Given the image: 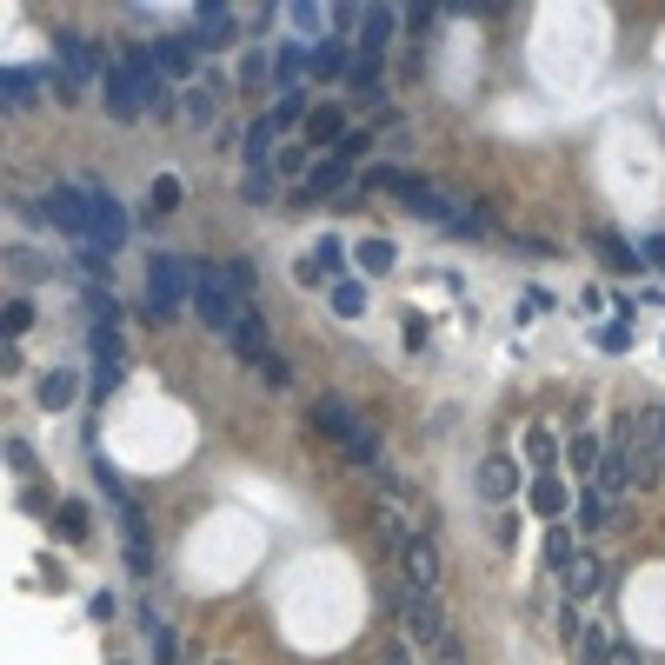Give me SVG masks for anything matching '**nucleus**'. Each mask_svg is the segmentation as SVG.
<instances>
[{
	"label": "nucleus",
	"instance_id": "nucleus-14",
	"mask_svg": "<svg viewBox=\"0 0 665 665\" xmlns=\"http://www.w3.org/2000/svg\"><path fill=\"white\" fill-rule=\"evenodd\" d=\"M93 240L107 253H120V240H127V213H120V200L107 187H93Z\"/></svg>",
	"mask_w": 665,
	"mask_h": 665
},
{
	"label": "nucleus",
	"instance_id": "nucleus-54",
	"mask_svg": "<svg viewBox=\"0 0 665 665\" xmlns=\"http://www.w3.org/2000/svg\"><path fill=\"white\" fill-rule=\"evenodd\" d=\"M386 665H420V659H413V646H386Z\"/></svg>",
	"mask_w": 665,
	"mask_h": 665
},
{
	"label": "nucleus",
	"instance_id": "nucleus-27",
	"mask_svg": "<svg viewBox=\"0 0 665 665\" xmlns=\"http://www.w3.org/2000/svg\"><path fill=\"white\" fill-rule=\"evenodd\" d=\"M73 393H80V380H73L67 366H53V373L40 380V406H47V413H60V406H73Z\"/></svg>",
	"mask_w": 665,
	"mask_h": 665
},
{
	"label": "nucleus",
	"instance_id": "nucleus-38",
	"mask_svg": "<svg viewBox=\"0 0 665 665\" xmlns=\"http://www.w3.org/2000/svg\"><path fill=\"white\" fill-rule=\"evenodd\" d=\"M93 360L120 373V333H113V326H93Z\"/></svg>",
	"mask_w": 665,
	"mask_h": 665
},
{
	"label": "nucleus",
	"instance_id": "nucleus-9",
	"mask_svg": "<svg viewBox=\"0 0 665 665\" xmlns=\"http://www.w3.org/2000/svg\"><path fill=\"white\" fill-rule=\"evenodd\" d=\"M233 33H240V13H233V7H200V13H193V47H200V53L233 47Z\"/></svg>",
	"mask_w": 665,
	"mask_h": 665
},
{
	"label": "nucleus",
	"instance_id": "nucleus-37",
	"mask_svg": "<svg viewBox=\"0 0 665 665\" xmlns=\"http://www.w3.org/2000/svg\"><path fill=\"white\" fill-rule=\"evenodd\" d=\"M313 260H320V273H326V280H333V286H340V260H346V246H340V240H333V233H326V240H320V246H313Z\"/></svg>",
	"mask_w": 665,
	"mask_h": 665
},
{
	"label": "nucleus",
	"instance_id": "nucleus-10",
	"mask_svg": "<svg viewBox=\"0 0 665 665\" xmlns=\"http://www.w3.org/2000/svg\"><path fill=\"white\" fill-rule=\"evenodd\" d=\"M220 100H226V73H200V80H187V100H180V113H187L193 127H213Z\"/></svg>",
	"mask_w": 665,
	"mask_h": 665
},
{
	"label": "nucleus",
	"instance_id": "nucleus-20",
	"mask_svg": "<svg viewBox=\"0 0 665 665\" xmlns=\"http://www.w3.org/2000/svg\"><path fill=\"white\" fill-rule=\"evenodd\" d=\"M573 526H580V533H606V526H613V500H606L599 486H580V500H573Z\"/></svg>",
	"mask_w": 665,
	"mask_h": 665
},
{
	"label": "nucleus",
	"instance_id": "nucleus-41",
	"mask_svg": "<svg viewBox=\"0 0 665 665\" xmlns=\"http://www.w3.org/2000/svg\"><path fill=\"white\" fill-rule=\"evenodd\" d=\"M7 266H13L20 280H40V273H47V260H33V246H13V253H7Z\"/></svg>",
	"mask_w": 665,
	"mask_h": 665
},
{
	"label": "nucleus",
	"instance_id": "nucleus-28",
	"mask_svg": "<svg viewBox=\"0 0 665 665\" xmlns=\"http://www.w3.org/2000/svg\"><path fill=\"white\" fill-rule=\"evenodd\" d=\"M346 87H353L360 100H380V53H360V60L346 67Z\"/></svg>",
	"mask_w": 665,
	"mask_h": 665
},
{
	"label": "nucleus",
	"instance_id": "nucleus-49",
	"mask_svg": "<svg viewBox=\"0 0 665 665\" xmlns=\"http://www.w3.org/2000/svg\"><path fill=\"white\" fill-rule=\"evenodd\" d=\"M293 280H300V286H320V280H326V273H320V260H313V253H306V260H300V266H293Z\"/></svg>",
	"mask_w": 665,
	"mask_h": 665
},
{
	"label": "nucleus",
	"instance_id": "nucleus-40",
	"mask_svg": "<svg viewBox=\"0 0 665 665\" xmlns=\"http://www.w3.org/2000/svg\"><path fill=\"white\" fill-rule=\"evenodd\" d=\"M60 540H87V506H80V500L60 506Z\"/></svg>",
	"mask_w": 665,
	"mask_h": 665
},
{
	"label": "nucleus",
	"instance_id": "nucleus-42",
	"mask_svg": "<svg viewBox=\"0 0 665 665\" xmlns=\"http://www.w3.org/2000/svg\"><path fill=\"white\" fill-rule=\"evenodd\" d=\"M73 253H80V266H87V273H107V266H113V253H107L100 240H87V246H73Z\"/></svg>",
	"mask_w": 665,
	"mask_h": 665
},
{
	"label": "nucleus",
	"instance_id": "nucleus-16",
	"mask_svg": "<svg viewBox=\"0 0 665 665\" xmlns=\"http://www.w3.org/2000/svg\"><path fill=\"white\" fill-rule=\"evenodd\" d=\"M273 147H280V127H273V120H253V127H246V140H240L246 173H273Z\"/></svg>",
	"mask_w": 665,
	"mask_h": 665
},
{
	"label": "nucleus",
	"instance_id": "nucleus-44",
	"mask_svg": "<svg viewBox=\"0 0 665 665\" xmlns=\"http://www.w3.org/2000/svg\"><path fill=\"white\" fill-rule=\"evenodd\" d=\"M599 346H606V353H626V346H633V326H626V320L599 326Z\"/></svg>",
	"mask_w": 665,
	"mask_h": 665
},
{
	"label": "nucleus",
	"instance_id": "nucleus-22",
	"mask_svg": "<svg viewBox=\"0 0 665 665\" xmlns=\"http://www.w3.org/2000/svg\"><path fill=\"white\" fill-rule=\"evenodd\" d=\"M346 133H353V127H346L340 107H313V113H306V147H340Z\"/></svg>",
	"mask_w": 665,
	"mask_h": 665
},
{
	"label": "nucleus",
	"instance_id": "nucleus-32",
	"mask_svg": "<svg viewBox=\"0 0 665 665\" xmlns=\"http://www.w3.org/2000/svg\"><path fill=\"white\" fill-rule=\"evenodd\" d=\"M173 206H180V180H173V173H160V180L147 187V213L160 220V213H173Z\"/></svg>",
	"mask_w": 665,
	"mask_h": 665
},
{
	"label": "nucleus",
	"instance_id": "nucleus-47",
	"mask_svg": "<svg viewBox=\"0 0 665 665\" xmlns=\"http://www.w3.org/2000/svg\"><path fill=\"white\" fill-rule=\"evenodd\" d=\"M540 313H553V293H546V286H533V293L520 300V320H540Z\"/></svg>",
	"mask_w": 665,
	"mask_h": 665
},
{
	"label": "nucleus",
	"instance_id": "nucleus-56",
	"mask_svg": "<svg viewBox=\"0 0 665 665\" xmlns=\"http://www.w3.org/2000/svg\"><path fill=\"white\" fill-rule=\"evenodd\" d=\"M213 665H226V659H213Z\"/></svg>",
	"mask_w": 665,
	"mask_h": 665
},
{
	"label": "nucleus",
	"instance_id": "nucleus-23",
	"mask_svg": "<svg viewBox=\"0 0 665 665\" xmlns=\"http://www.w3.org/2000/svg\"><path fill=\"white\" fill-rule=\"evenodd\" d=\"M566 466L580 473V486H593V480H599V466H606V446H599V433H580V440L566 446Z\"/></svg>",
	"mask_w": 665,
	"mask_h": 665
},
{
	"label": "nucleus",
	"instance_id": "nucleus-11",
	"mask_svg": "<svg viewBox=\"0 0 665 665\" xmlns=\"http://www.w3.org/2000/svg\"><path fill=\"white\" fill-rule=\"evenodd\" d=\"M226 340H233V353H240L246 366H266V360H273V340H266V320H260V306H246V313H240V326H233Z\"/></svg>",
	"mask_w": 665,
	"mask_h": 665
},
{
	"label": "nucleus",
	"instance_id": "nucleus-36",
	"mask_svg": "<svg viewBox=\"0 0 665 665\" xmlns=\"http://www.w3.org/2000/svg\"><path fill=\"white\" fill-rule=\"evenodd\" d=\"M366 153H373V133H366V127H353V133L333 147V160H346V167H353V160H366Z\"/></svg>",
	"mask_w": 665,
	"mask_h": 665
},
{
	"label": "nucleus",
	"instance_id": "nucleus-46",
	"mask_svg": "<svg viewBox=\"0 0 665 665\" xmlns=\"http://www.w3.org/2000/svg\"><path fill=\"white\" fill-rule=\"evenodd\" d=\"M226 280H233L240 300H253V266H246V260H226Z\"/></svg>",
	"mask_w": 665,
	"mask_h": 665
},
{
	"label": "nucleus",
	"instance_id": "nucleus-21",
	"mask_svg": "<svg viewBox=\"0 0 665 665\" xmlns=\"http://www.w3.org/2000/svg\"><path fill=\"white\" fill-rule=\"evenodd\" d=\"M153 53H160V73H167V80H187V73H193V60H200L193 33H173V40H167V47H153ZM193 80H200V73H193Z\"/></svg>",
	"mask_w": 665,
	"mask_h": 665
},
{
	"label": "nucleus",
	"instance_id": "nucleus-48",
	"mask_svg": "<svg viewBox=\"0 0 665 665\" xmlns=\"http://www.w3.org/2000/svg\"><path fill=\"white\" fill-rule=\"evenodd\" d=\"M7 460H13V473H20V480L33 473V446H27V440H7Z\"/></svg>",
	"mask_w": 665,
	"mask_h": 665
},
{
	"label": "nucleus",
	"instance_id": "nucleus-19",
	"mask_svg": "<svg viewBox=\"0 0 665 665\" xmlns=\"http://www.w3.org/2000/svg\"><path fill=\"white\" fill-rule=\"evenodd\" d=\"M353 260H360V273H366V280H380V273H393V266H400V246H393L386 233H366V240L353 246Z\"/></svg>",
	"mask_w": 665,
	"mask_h": 665
},
{
	"label": "nucleus",
	"instance_id": "nucleus-26",
	"mask_svg": "<svg viewBox=\"0 0 665 665\" xmlns=\"http://www.w3.org/2000/svg\"><path fill=\"white\" fill-rule=\"evenodd\" d=\"M580 553H586V546H580V526H573V520L546 533V566H553V573H566V566H573Z\"/></svg>",
	"mask_w": 665,
	"mask_h": 665
},
{
	"label": "nucleus",
	"instance_id": "nucleus-51",
	"mask_svg": "<svg viewBox=\"0 0 665 665\" xmlns=\"http://www.w3.org/2000/svg\"><path fill=\"white\" fill-rule=\"evenodd\" d=\"M260 80H266V60H260V53H253V60H246V67H240V87H260Z\"/></svg>",
	"mask_w": 665,
	"mask_h": 665
},
{
	"label": "nucleus",
	"instance_id": "nucleus-35",
	"mask_svg": "<svg viewBox=\"0 0 665 665\" xmlns=\"http://www.w3.org/2000/svg\"><path fill=\"white\" fill-rule=\"evenodd\" d=\"M300 67H306V53H300V47H280V53H273V73H280V93H286V87H300Z\"/></svg>",
	"mask_w": 665,
	"mask_h": 665
},
{
	"label": "nucleus",
	"instance_id": "nucleus-4",
	"mask_svg": "<svg viewBox=\"0 0 665 665\" xmlns=\"http://www.w3.org/2000/svg\"><path fill=\"white\" fill-rule=\"evenodd\" d=\"M193 280H200V266H187L180 253H153V266H147V313L173 320L180 306H193Z\"/></svg>",
	"mask_w": 665,
	"mask_h": 665
},
{
	"label": "nucleus",
	"instance_id": "nucleus-50",
	"mask_svg": "<svg viewBox=\"0 0 665 665\" xmlns=\"http://www.w3.org/2000/svg\"><path fill=\"white\" fill-rule=\"evenodd\" d=\"M606 665H646V659H639V646H626V639H613V653H606Z\"/></svg>",
	"mask_w": 665,
	"mask_h": 665
},
{
	"label": "nucleus",
	"instance_id": "nucleus-2",
	"mask_svg": "<svg viewBox=\"0 0 665 665\" xmlns=\"http://www.w3.org/2000/svg\"><path fill=\"white\" fill-rule=\"evenodd\" d=\"M393 613H400V633H406V646H413V653H433L440 639H453V633H460V626H453V613H446V599H440V593H420V586H400Z\"/></svg>",
	"mask_w": 665,
	"mask_h": 665
},
{
	"label": "nucleus",
	"instance_id": "nucleus-7",
	"mask_svg": "<svg viewBox=\"0 0 665 665\" xmlns=\"http://www.w3.org/2000/svg\"><path fill=\"white\" fill-rule=\"evenodd\" d=\"M100 100H107V113H113V120L147 113V107H140V80H133V67H127V60H107V73H100Z\"/></svg>",
	"mask_w": 665,
	"mask_h": 665
},
{
	"label": "nucleus",
	"instance_id": "nucleus-24",
	"mask_svg": "<svg viewBox=\"0 0 665 665\" xmlns=\"http://www.w3.org/2000/svg\"><path fill=\"white\" fill-rule=\"evenodd\" d=\"M306 73H320V80H333V73H346V47H340L333 33H320V40L306 47Z\"/></svg>",
	"mask_w": 665,
	"mask_h": 665
},
{
	"label": "nucleus",
	"instance_id": "nucleus-52",
	"mask_svg": "<svg viewBox=\"0 0 665 665\" xmlns=\"http://www.w3.org/2000/svg\"><path fill=\"white\" fill-rule=\"evenodd\" d=\"M280 173H313V160H306V153L293 147V153H280Z\"/></svg>",
	"mask_w": 665,
	"mask_h": 665
},
{
	"label": "nucleus",
	"instance_id": "nucleus-1",
	"mask_svg": "<svg viewBox=\"0 0 665 665\" xmlns=\"http://www.w3.org/2000/svg\"><path fill=\"white\" fill-rule=\"evenodd\" d=\"M360 187H366V193H400V200H406V213H420V220H440V226H453V233H486V213H466V206H453L440 187L413 180L406 167H373Z\"/></svg>",
	"mask_w": 665,
	"mask_h": 665
},
{
	"label": "nucleus",
	"instance_id": "nucleus-33",
	"mask_svg": "<svg viewBox=\"0 0 665 665\" xmlns=\"http://www.w3.org/2000/svg\"><path fill=\"white\" fill-rule=\"evenodd\" d=\"M333 313H340V320H360V313H366V286H360V280H340V286H333Z\"/></svg>",
	"mask_w": 665,
	"mask_h": 665
},
{
	"label": "nucleus",
	"instance_id": "nucleus-17",
	"mask_svg": "<svg viewBox=\"0 0 665 665\" xmlns=\"http://www.w3.org/2000/svg\"><path fill=\"white\" fill-rule=\"evenodd\" d=\"M560 586H566V606H580V599H593V593L606 586V566H599L593 553H580V560L560 573Z\"/></svg>",
	"mask_w": 665,
	"mask_h": 665
},
{
	"label": "nucleus",
	"instance_id": "nucleus-25",
	"mask_svg": "<svg viewBox=\"0 0 665 665\" xmlns=\"http://www.w3.org/2000/svg\"><path fill=\"white\" fill-rule=\"evenodd\" d=\"M346 187H353L346 160H313V173H306V200H320V193H346Z\"/></svg>",
	"mask_w": 665,
	"mask_h": 665
},
{
	"label": "nucleus",
	"instance_id": "nucleus-31",
	"mask_svg": "<svg viewBox=\"0 0 665 665\" xmlns=\"http://www.w3.org/2000/svg\"><path fill=\"white\" fill-rule=\"evenodd\" d=\"M593 246H599V253H606V260H613V266H619V273H633V266H639V260H646V253H633V246H626V240H619V233H606V226H599V233H593Z\"/></svg>",
	"mask_w": 665,
	"mask_h": 665
},
{
	"label": "nucleus",
	"instance_id": "nucleus-12",
	"mask_svg": "<svg viewBox=\"0 0 665 665\" xmlns=\"http://www.w3.org/2000/svg\"><path fill=\"white\" fill-rule=\"evenodd\" d=\"M526 500H533V513H540V520L566 526V513H573V500H580V493H566V480H560V473H540V480L526 486Z\"/></svg>",
	"mask_w": 665,
	"mask_h": 665
},
{
	"label": "nucleus",
	"instance_id": "nucleus-43",
	"mask_svg": "<svg viewBox=\"0 0 665 665\" xmlns=\"http://www.w3.org/2000/svg\"><path fill=\"white\" fill-rule=\"evenodd\" d=\"M27 326H33V306H27V300H7V340H20Z\"/></svg>",
	"mask_w": 665,
	"mask_h": 665
},
{
	"label": "nucleus",
	"instance_id": "nucleus-34",
	"mask_svg": "<svg viewBox=\"0 0 665 665\" xmlns=\"http://www.w3.org/2000/svg\"><path fill=\"white\" fill-rule=\"evenodd\" d=\"M240 193H246V206H273L280 200V173H246Z\"/></svg>",
	"mask_w": 665,
	"mask_h": 665
},
{
	"label": "nucleus",
	"instance_id": "nucleus-30",
	"mask_svg": "<svg viewBox=\"0 0 665 665\" xmlns=\"http://www.w3.org/2000/svg\"><path fill=\"white\" fill-rule=\"evenodd\" d=\"M306 113H313V107H306V87H286V93H280V107H273L266 120L286 133V127H306Z\"/></svg>",
	"mask_w": 665,
	"mask_h": 665
},
{
	"label": "nucleus",
	"instance_id": "nucleus-55",
	"mask_svg": "<svg viewBox=\"0 0 665 665\" xmlns=\"http://www.w3.org/2000/svg\"><path fill=\"white\" fill-rule=\"evenodd\" d=\"M653 420H659V460H665V406H659V413H653Z\"/></svg>",
	"mask_w": 665,
	"mask_h": 665
},
{
	"label": "nucleus",
	"instance_id": "nucleus-29",
	"mask_svg": "<svg viewBox=\"0 0 665 665\" xmlns=\"http://www.w3.org/2000/svg\"><path fill=\"white\" fill-rule=\"evenodd\" d=\"M33 87H40V73L7 67V73H0V107H27V100H33Z\"/></svg>",
	"mask_w": 665,
	"mask_h": 665
},
{
	"label": "nucleus",
	"instance_id": "nucleus-45",
	"mask_svg": "<svg viewBox=\"0 0 665 665\" xmlns=\"http://www.w3.org/2000/svg\"><path fill=\"white\" fill-rule=\"evenodd\" d=\"M286 20H293V27H326L333 13H326V7H306V0H300V7H286Z\"/></svg>",
	"mask_w": 665,
	"mask_h": 665
},
{
	"label": "nucleus",
	"instance_id": "nucleus-8",
	"mask_svg": "<svg viewBox=\"0 0 665 665\" xmlns=\"http://www.w3.org/2000/svg\"><path fill=\"white\" fill-rule=\"evenodd\" d=\"M400 580L420 586V593H440V546H433V533H420V540L400 553Z\"/></svg>",
	"mask_w": 665,
	"mask_h": 665
},
{
	"label": "nucleus",
	"instance_id": "nucleus-53",
	"mask_svg": "<svg viewBox=\"0 0 665 665\" xmlns=\"http://www.w3.org/2000/svg\"><path fill=\"white\" fill-rule=\"evenodd\" d=\"M646 266H659L665 273V240H646Z\"/></svg>",
	"mask_w": 665,
	"mask_h": 665
},
{
	"label": "nucleus",
	"instance_id": "nucleus-13",
	"mask_svg": "<svg viewBox=\"0 0 665 665\" xmlns=\"http://www.w3.org/2000/svg\"><path fill=\"white\" fill-rule=\"evenodd\" d=\"M520 493V460H506V453H486L480 460V500H513Z\"/></svg>",
	"mask_w": 665,
	"mask_h": 665
},
{
	"label": "nucleus",
	"instance_id": "nucleus-18",
	"mask_svg": "<svg viewBox=\"0 0 665 665\" xmlns=\"http://www.w3.org/2000/svg\"><path fill=\"white\" fill-rule=\"evenodd\" d=\"M400 20H406L400 7H366V13H360V53H380V47L393 40Z\"/></svg>",
	"mask_w": 665,
	"mask_h": 665
},
{
	"label": "nucleus",
	"instance_id": "nucleus-39",
	"mask_svg": "<svg viewBox=\"0 0 665 665\" xmlns=\"http://www.w3.org/2000/svg\"><path fill=\"white\" fill-rule=\"evenodd\" d=\"M426 665H473V653H466V639L453 633V639H440V646L426 653Z\"/></svg>",
	"mask_w": 665,
	"mask_h": 665
},
{
	"label": "nucleus",
	"instance_id": "nucleus-5",
	"mask_svg": "<svg viewBox=\"0 0 665 665\" xmlns=\"http://www.w3.org/2000/svg\"><path fill=\"white\" fill-rule=\"evenodd\" d=\"M240 313H246V300L233 293L226 266H200V280H193V320H200L206 333H233Z\"/></svg>",
	"mask_w": 665,
	"mask_h": 665
},
{
	"label": "nucleus",
	"instance_id": "nucleus-15",
	"mask_svg": "<svg viewBox=\"0 0 665 665\" xmlns=\"http://www.w3.org/2000/svg\"><path fill=\"white\" fill-rule=\"evenodd\" d=\"M566 460V446L553 440V426H526V440H520V466H533V480L540 473H553Z\"/></svg>",
	"mask_w": 665,
	"mask_h": 665
},
{
	"label": "nucleus",
	"instance_id": "nucleus-3",
	"mask_svg": "<svg viewBox=\"0 0 665 665\" xmlns=\"http://www.w3.org/2000/svg\"><path fill=\"white\" fill-rule=\"evenodd\" d=\"M313 426H320V433H333L360 473H373V466H380V433H373V426H366L346 400H313Z\"/></svg>",
	"mask_w": 665,
	"mask_h": 665
},
{
	"label": "nucleus",
	"instance_id": "nucleus-6",
	"mask_svg": "<svg viewBox=\"0 0 665 665\" xmlns=\"http://www.w3.org/2000/svg\"><path fill=\"white\" fill-rule=\"evenodd\" d=\"M40 213H47V220H53L73 246H87V240H93V193H87V187H47Z\"/></svg>",
	"mask_w": 665,
	"mask_h": 665
}]
</instances>
